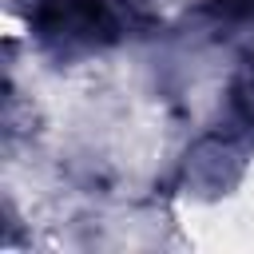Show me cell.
<instances>
[{"label": "cell", "instance_id": "obj_1", "mask_svg": "<svg viewBox=\"0 0 254 254\" xmlns=\"http://www.w3.org/2000/svg\"><path fill=\"white\" fill-rule=\"evenodd\" d=\"M40 28L52 36H111L119 28L107 0H48L40 8Z\"/></svg>", "mask_w": 254, "mask_h": 254}, {"label": "cell", "instance_id": "obj_2", "mask_svg": "<svg viewBox=\"0 0 254 254\" xmlns=\"http://www.w3.org/2000/svg\"><path fill=\"white\" fill-rule=\"evenodd\" d=\"M234 111H238V119L246 123V127H254V64L238 75V83H234Z\"/></svg>", "mask_w": 254, "mask_h": 254}, {"label": "cell", "instance_id": "obj_3", "mask_svg": "<svg viewBox=\"0 0 254 254\" xmlns=\"http://www.w3.org/2000/svg\"><path fill=\"white\" fill-rule=\"evenodd\" d=\"M210 8L226 20H254V0H214Z\"/></svg>", "mask_w": 254, "mask_h": 254}]
</instances>
